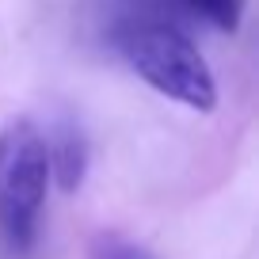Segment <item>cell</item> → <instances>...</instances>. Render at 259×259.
Masks as SVG:
<instances>
[{
    "label": "cell",
    "mask_w": 259,
    "mask_h": 259,
    "mask_svg": "<svg viewBox=\"0 0 259 259\" xmlns=\"http://www.w3.org/2000/svg\"><path fill=\"white\" fill-rule=\"evenodd\" d=\"M99 38L138 80L153 92L210 114L218 107V80L179 19L145 0H107L99 12Z\"/></svg>",
    "instance_id": "obj_1"
},
{
    "label": "cell",
    "mask_w": 259,
    "mask_h": 259,
    "mask_svg": "<svg viewBox=\"0 0 259 259\" xmlns=\"http://www.w3.org/2000/svg\"><path fill=\"white\" fill-rule=\"evenodd\" d=\"M153 8H160L164 16L179 19V23H202L213 27L221 34H236L244 19V4L248 0H145Z\"/></svg>",
    "instance_id": "obj_4"
},
{
    "label": "cell",
    "mask_w": 259,
    "mask_h": 259,
    "mask_svg": "<svg viewBox=\"0 0 259 259\" xmlns=\"http://www.w3.org/2000/svg\"><path fill=\"white\" fill-rule=\"evenodd\" d=\"M46 194V138L27 114H16L0 126V244L12 255H27L34 248Z\"/></svg>",
    "instance_id": "obj_2"
},
{
    "label": "cell",
    "mask_w": 259,
    "mask_h": 259,
    "mask_svg": "<svg viewBox=\"0 0 259 259\" xmlns=\"http://www.w3.org/2000/svg\"><path fill=\"white\" fill-rule=\"evenodd\" d=\"M46 138V160H50V183H57V191L73 194L84 187V176H88V138L76 122L61 118L54 122Z\"/></svg>",
    "instance_id": "obj_3"
},
{
    "label": "cell",
    "mask_w": 259,
    "mask_h": 259,
    "mask_svg": "<svg viewBox=\"0 0 259 259\" xmlns=\"http://www.w3.org/2000/svg\"><path fill=\"white\" fill-rule=\"evenodd\" d=\"M88 259H153V255H145L141 248H134L130 240H122V236H96L92 240V251H88Z\"/></svg>",
    "instance_id": "obj_5"
}]
</instances>
